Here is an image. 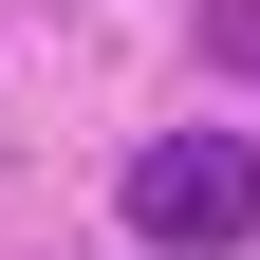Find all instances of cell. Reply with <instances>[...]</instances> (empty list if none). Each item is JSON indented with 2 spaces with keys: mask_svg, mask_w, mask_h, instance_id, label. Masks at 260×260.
<instances>
[{
  "mask_svg": "<svg viewBox=\"0 0 260 260\" xmlns=\"http://www.w3.org/2000/svg\"><path fill=\"white\" fill-rule=\"evenodd\" d=\"M130 242H149V260L260 242V149H242V130H168V149H130Z\"/></svg>",
  "mask_w": 260,
  "mask_h": 260,
  "instance_id": "1",
  "label": "cell"
},
{
  "mask_svg": "<svg viewBox=\"0 0 260 260\" xmlns=\"http://www.w3.org/2000/svg\"><path fill=\"white\" fill-rule=\"evenodd\" d=\"M205 56H223V75H260V0H205Z\"/></svg>",
  "mask_w": 260,
  "mask_h": 260,
  "instance_id": "2",
  "label": "cell"
}]
</instances>
